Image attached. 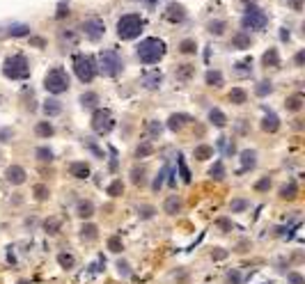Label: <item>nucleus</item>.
Segmentation results:
<instances>
[{
	"instance_id": "nucleus-62",
	"label": "nucleus",
	"mask_w": 305,
	"mask_h": 284,
	"mask_svg": "<svg viewBox=\"0 0 305 284\" xmlns=\"http://www.w3.org/2000/svg\"><path fill=\"white\" fill-rule=\"evenodd\" d=\"M303 62H305V53H303V51H301V53L296 55V64L301 66V64H303Z\"/></svg>"
},
{
	"instance_id": "nucleus-51",
	"label": "nucleus",
	"mask_w": 305,
	"mask_h": 284,
	"mask_svg": "<svg viewBox=\"0 0 305 284\" xmlns=\"http://www.w3.org/2000/svg\"><path fill=\"white\" fill-rule=\"evenodd\" d=\"M255 188H257L259 192H264V190H269V188H271V179L269 177H264V179H259L257 184H255Z\"/></svg>"
},
{
	"instance_id": "nucleus-34",
	"label": "nucleus",
	"mask_w": 305,
	"mask_h": 284,
	"mask_svg": "<svg viewBox=\"0 0 305 284\" xmlns=\"http://www.w3.org/2000/svg\"><path fill=\"white\" fill-rule=\"evenodd\" d=\"M216 145H218V149H223V152H225V156H232V154L237 152L234 142H230L227 138H218V142H216Z\"/></svg>"
},
{
	"instance_id": "nucleus-37",
	"label": "nucleus",
	"mask_w": 305,
	"mask_h": 284,
	"mask_svg": "<svg viewBox=\"0 0 305 284\" xmlns=\"http://www.w3.org/2000/svg\"><path fill=\"white\" fill-rule=\"evenodd\" d=\"M245 99H248V96H245V92L243 90H241V87H234L232 92H230V101H232V103H245Z\"/></svg>"
},
{
	"instance_id": "nucleus-47",
	"label": "nucleus",
	"mask_w": 305,
	"mask_h": 284,
	"mask_svg": "<svg viewBox=\"0 0 305 284\" xmlns=\"http://www.w3.org/2000/svg\"><path fill=\"white\" fill-rule=\"evenodd\" d=\"M147 131L156 138V135H161V133H163V124H161V122H147Z\"/></svg>"
},
{
	"instance_id": "nucleus-59",
	"label": "nucleus",
	"mask_w": 305,
	"mask_h": 284,
	"mask_svg": "<svg viewBox=\"0 0 305 284\" xmlns=\"http://www.w3.org/2000/svg\"><path fill=\"white\" fill-rule=\"evenodd\" d=\"M12 135H14L12 128H2V131H0V140H9Z\"/></svg>"
},
{
	"instance_id": "nucleus-53",
	"label": "nucleus",
	"mask_w": 305,
	"mask_h": 284,
	"mask_svg": "<svg viewBox=\"0 0 305 284\" xmlns=\"http://www.w3.org/2000/svg\"><path fill=\"white\" fill-rule=\"evenodd\" d=\"M152 216H154V209H152V206H140V218L149 220Z\"/></svg>"
},
{
	"instance_id": "nucleus-64",
	"label": "nucleus",
	"mask_w": 305,
	"mask_h": 284,
	"mask_svg": "<svg viewBox=\"0 0 305 284\" xmlns=\"http://www.w3.org/2000/svg\"><path fill=\"white\" fill-rule=\"evenodd\" d=\"M16 284H30V282H28V280H19V282H16Z\"/></svg>"
},
{
	"instance_id": "nucleus-25",
	"label": "nucleus",
	"mask_w": 305,
	"mask_h": 284,
	"mask_svg": "<svg viewBox=\"0 0 305 284\" xmlns=\"http://www.w3.org/2000/svg\"><path fill=\"white\" fill-rule=\"evenodd\" d=\"M193 156H195V160H209L213 156V147L198 145V147H195V152H193Z\"/></svg>"
},
{
	"instance_id": "nucleus-57",
	"label": "nucleus",
	"mask_w": 305,
	"mask_h": 284,
	"mask_svg": "<svg viewBox=\"0 0 305 284\" xmlns=\"http://www.w3.org/2000/svg\"><path fill=\"white\" fill-rule=\"evenodd\" d=\"M227 280H230V282H232V284H241V275H239V273H237V271H232V273H230V275H227Z\"/></svg>"
},
{
	"instance_id": "nucleus-14",
	"label": "nucleus",
	"mask_w": 305,
	"mask_h": 284,
	"mask_svg": "<svg viewBox=\"0 0 305 284\" xmlns=\"http://www.w3.org/2000/svg\"><path fill=\"white\" fill-rule=\"evenodd\" d=\"M280 128V119L275 113H266L264 119H262V131L266 133H275Z\"/></svg>"
},
{
	"instance_id": "nucleus-26",
	"label": "nucleus",
	"mask_w": 305,
	"mask_h": 284,
	"mask_svg": "<svg viewBox=\"0 0 305 284\" xmlns=\"http://www.w3.org/2000/svg\"><path fill=\"white\" fill-rule=\"evenodd\" d=\"M299 195V186H296V181H289V184H285L282 188H280V197L282 199H294Z\"/></svg>"
},
{
	"instance_id": "nucleus-12",
	"label": "nucleus",
	"mask_w": 305,
	"mask_h": 284,
	"mask_svg": "<svg viewBox=\"0 0 305 284\" xmlns=\"http://www.w3.org/2000/svg\"><path fill=\"white\" fill-rule=\"evenodd\" d=\"M5 177H7V181H9V184L21 186V184H23V181L28 179V174H26V170H23L21 165H12V167H7Z\"/></svg>"
},
{
	"instance_id": "nucleus-8",
	"label": "nucleus",
	"mask_w": 305,
	"mask_h": 284,
	"mask_svg": "<svg viewBox=\"0 0 305 284\" xmlns=\"http://www.w3.org/2000/svg\"><path fill=\"white\" fill-rule=\"evenodd\" d=\"M115 128V119H113V113L108 110V108H99V110H94L92 115V131L97 135H108V133Z\"/></svg>"
},
{
	"instance_id": "nucleus-24",
	"label": "nucleus",
	"mask_w": 305,
	"mask_h": 284,
	"mask_svg": "<svg viewBox=\"0 0 305 284\" xmlns=\"http://www.w3.org/2000/svg\"><path fill=\"white\" fill-rule=\"evenodd\" d=\"M262 64L264 66H278L280 64V55L275 48H269L264 55H262Z\"/></svg>"
},
{
	"instance_id": "nucleus-48",
	"label": "nucleus",
	"mask_w": 305,
	"mask_h": 284,
	"mask_svg": "<svg viewBox=\"0 0 305 284\" xmlns=\"http://www.w3.org/2000/svg\"><path fill=\"white\" fill-rule=\"evenodd\" d=\"M122 192H124V186H122V181L120 179H117V181H113V184L108 186V195H122Z\"/></svg>"
},
{
	"instance_id": "nucleus-60",
	"label": "nucleus",
	"mask_w": 305,
	"mask_h": 284,
	"mask_svg": "<svg viewBox=\"0 0 305 284\" xmlns=\"http://www.w3.org/2000/svg\"><path fill=\"white\" fill-rule=\"evenodd\" d=\"M227 252L223 250V248H218V250H213V259H225Z\"/></svg>"
},
{
	"instance_id": "nucleus-27",
	"label": "nucleus",
	"mask_w": 305,
	"mask_h": 284,
	"mask_svg": "<svg viewBox=\"0 0 305 284\" xmlns=\"http://www.w3.org/2000/svg\"><path fill=\"white\" fill-rule=\"evenodd\" d=\"M250 44H252V39H250V34L248 32H239L237 37H232V46L234 48H250Z\"/></svg>"
},
{
	"instance_id": "nucleus-39",
	"label": "nucleus",
	"mask_w": 305,
	"mask_h": 284,
	"mask_svg": "<svg viewBox=\"0 0 305 284\" xmlns=\"http://www.w3.org/2000/svg\"><path fill=\"white\" fill-rule=\"evenodd\" d=\"M142 177H145V167H138V165H136V167L131 170L133 184H136V186H142V184H145V179H142Z\"/></svg>"
},
{
	"instance_id": "nucleus-43",
	"label": "nucleus",
	"mask_w": 305,
	"mask_h": 284,
	"mask_svg": "<svg viewBox=\"0 0 305 284\" xmlns=\"http://www.w3.org/2000/svg\"><path fill=\"white\" fill-rule=\"evenodd\" d=\"M209 32L211 34H223L225 32V21H211V23H209Z\"/></svg>"
},
{
	"instance_id": "nucleus-41",
	"label": "nucleus",
	"mask_w": 305,
	"mask_h": 284,
	"mask_svg": "<svg viewBox=\"0 0 305 284\" xmlns=\"http://www.w3.org/2000/svg\"><path fill=\"white\" fill-rule=\"evenodd\" d=\"M58 264H60L62 268H71V266H73V257L69 254V252H60V254H58Z\"/></svg>"
},
{
	"instance_id": "nucleus-29",
	"label": "nucleus",
	"mask_w": 305,
	"mask_h": 284,
	"mask_svg": "<svg viewBox=\"0 0 305 284\" xmlns=\"http://www.w3.org/2000/svg\"><path fill=\"white\" fill-rule=\"evenodd\" d=\"M209 177L216 179V181L225 179V165H223V160H216V163H213V167L209 170Z\"/></svg>"
},
{
	"instance_id": "nucleus-49",
	"label": "nucleus",
	"mask_w": 305,
	"mask_h": 284,
	"mask_svg": "<svg viewBox=\"0 0 305 284\" xmlns=\"http://www.w3.org/2000/svg\"><path fill=\"white\" fill-rule=\"evenodd\" d=\"M44 227H46L48 234H58V231H60V222H58L55 218H48L46 222H44Z\"/></svg>"
},
{
	"instance_id": "nucleus-1",
	"label": "nucleus",
	"mask_w": 305,
	"mask_h": 284,
	"mask_svg": "<svg viewBox=\"0 0 305 284\" xmlns=\"http://www.w3.org/2000/svg\"><path fill=\"white\" fill-rule=\"evenodd\" d=\"M136 55L142 64H156L163 55H166V41L156 39V37H149V39H142L140 46L136 48Z\"/></svg>"
},
{
	"instance_id": "nucleus-33",
	"label": "nucleus",
	"mask_w": 305,
	"mask_h": 284,
	"mask_svg": "<svg viewBox=\"0 0 305 284\" xmlns=\"http://www.w3.org/2000/svg\"><path fill=\"white\" fill-rule=\"evenodd\" d=\"M34 131H37V135H39V138H51L55 128L48 124V122H41V124H37V128H34Z\"/></svg>"
},
{
	"instance_id": "nucleus-21",
	"label": "nucleus",
	"mask_w": 305,
	"mask_h": 284,
	"mask_svg": "<svg viewBox=\"0 0 305 284\" xmlns=\"http://www.w3.org/2000/svg\"><path fill=\"white\" fill-rule=\"evenodd\" d=\"M209 122H211L213 126H218V128H223V126H227V117L223 110H218V108H211L209 110Z\"/></svg>"
},
{
	"instance_id": "nucleus-15",
	"label": "nucleus",
	"mask_w": 305,
	"mask_h": 284,
	"mask_svg": "<svg viewBox=\"0 0 305 284\" xmlns=\"http://www.w3.org/2000/svg\"><path fill=\"white\" fill-rule=\"evenodd\" d=\"M193 119L188 117V115H170V119H168V128L170 131H179V128H184L186 124H191Z\"/></svg>"
},
{
	"instance_id": "nucleus-38",
	"label": "nucleus",
	"mask_w": 305,
	"mask_h": 284,
	"mask_svg": "<svg viewBox=\"0 0 305 284\" xmlns=\"http://www.w3.org/2000/svg\"><path fill=\"white\" fill-rule=\"evenodd\" d=\"M152 152H154L152 142H142V145L136 147V156H138V158H147V156H149Z\"/></svg>"
},
{
	"instance_id": "nucleus-54",
	"label": "nucleus",
	"mask_w": 305,
	"mask_h": 284,
	"mask_svg": "<svg viewBox=\"0 0 305 284\" xmlns=\"http://www.w3.org/2000/svg\"><path fill=\"white\" fill-rule=\"evenodd\" d=\"M117 268H120V273H122V275H126V278L131 275V271H129V264H126L124 259H120V261H117Z\"/></svg>"
},
{
	"instance_id": "nucleus-31",
	"label": "nucleus",
	"mask_w": 305,
	"mask_h": 284,
	"mask_svg": "<svg viewBox=\"0 0 305 284\" xmlns=\"http://www.w3.org/2000/svg\"><path fill=\"white\" fill-rule=\"evenodd\" d=\"M206 83L213 87H223V73L211 69V71H206Z\"/></svg>"
},
{
	"instance_id": "nucleus-18",
	"label": "nucleus",
	"mask_w": 305,
	"mask_h": 284,
	"mask_svg": "<svg viewBox=\"0 0 305 284\" xmlns=\"http://www.w3.org/2000/svg\"><path fill=\"white\" fill-rule=\"evenodd\" d=\"M76 211H78V216L83 220H87V218H92L94 216V204L90 202V199H80L78 206H76Z\"/></svg>"
},
{
	"instance_id": "nucleus-16",
	"label": "nucleus",
	"mask_w": 305,
	"mask_h": 284,
	"mask_svg": "<svg viewBox=\"0 0 305 284\" xmlns=\"http://www.w3.org/2000/svg\"><path fill=\"white\" fill-rule=\"evenodd\" d=\"M5 34L7 37H26V34H30V26H26V23H12V26L5 28Z\"/></svg>"
},
{
	"instance_id": "nucleus-22",
	"label": "nucleus",
	"mask_w": 305,
	"mask_h": 284,
	"mask_svg": "<svg viewBox=\"0 0 305 284\" xmlns=\"http://www.w3.org/2000/svg\"><path fill=\"white\" fill-rule=\"evenodd\" d=\"M97 234H99V227L92 225V222H87V225L80 227V238H83V241H97Z\"/></svg>"
},
{
	"instance_id": "nucleus-40",
	"label": "nucleus",
	"mask_w": 305,
	"mask_h": 284,
	"mask_svg": "<svg viewBox=\"0 0 305 284\" xmlns=\"http://www.w3.org/2000/svg\"><path fill=\"white\" fill-rule=\"evenodd\" d=\"M273 92V85H271V80H262L257 85V90H255V94L257 96H266V94H271Z\"/></svg>"
},
{
	"instance_id": "nucleus-23",
	"label": "nucleus",
	"mask_w": 305,
	"mask_h": 284,
	"mask_svg": "<svg viewBox=\"0 0 305 284\" xmlns=\"http://www.w3.org/2000/svg\"><path fill=\"white\" fill-rule=\"evenodd\" d=\"M285 108H287V110H289V113H299L301 108H303V96H301V94H294V96H287Z\"/></svg>"
},
{
	"instance_id": "nucleus-32",
	"label": "nucleus",
	"mask_w": 305,
	"mask_h": 284,
	"mask_svg": "<svg viewBox=\"0 0 305 284\" xmlns=\"http://www.w3.org/2000/svg\"><path fill=\"white\" fill-rule=\"evenodd\" d=\"M168 170H170V165H166L163 170L159 172V174H156V179H154V184H152V190H154V192H159L161 188H163V179L168 177Z\"/></svg>"
},
{
	"instance_id": "nucleus-42",
	"label": "nucleus",
	"mask_w": 305,
	"mask_h": 284,
	"mask_svg": "<svg viewBox=\"0 0 305 284\" xmlns=\"http://www.w3.org/2000/svg\"><path fill=\"white\" fill-rule=\"evenodd\" d=\"M37 158H39L41 163H48V160H53V152H51L48 147H39V149H37Z\"/></svg>"
},
{
	"instance_id": "nucleus-20",
	"label": "nucleus",
	"mask_w": 305,
	"mask_h": 284,
	"mask_svg": "<svg viewBox=\"0 0 305 284\" xmlns=\"http://www.w3.org/2000/svg\"><path fill=\"white\" fill-rule=\"evenodd\" d=\"M44 113H46L48 117H58V115L62 113V103L58 99H46L44 101Z\"/></svg>"
},
{
	"instance_id": "nucleus-19",
	"label": "nucleus",
	"mask_w": 305,
	"mask_h": 284,
	"mask_svg": "<svg viewBox=\"0 0 305 284\" xmlns=\"http://www.w3.org/2000/svg\"><path fill=\"white\" fill-rule=\"evenodd\" d=\"M69 172H71L76 179H87L90 177V165L83 163V160H80V163H71V165H69Z\"/></svg>"
},
{
	"instance_id": "nucleus-46",
	"label": "nucleus",
	"mask_w": 305,
	"mask_h": 284,
	"mask_svg": "<svg viewBox=\"0 0 305 284\" xmlns=\"http://www.w3.org/2000/svg\"><path fill=\"white\" fill-rule=\"evenodd\" d=\"M108 250H110V252H122V238L120 236H110V238H108Z\"/></svg>"
},
{
	"instance_id": "nucleus-9",
	"label": "nucleus",
	"mask_w": 305,
	"mask_h": 284,
	"mask_svg": "<svg viewBox=\"0 0 305 284\" xmlns=\"http://www.w3.org/2000/svg\"><path fill=\"white\" fill-rule=\"evenodd\" d=\"M83 32H85L87 39L99 41L101 37H103V32H106V26H103V21H99V19H87L85 23H83Z\"/></svg>"
},
{
	"instance_id": "nucleus-63",
	"label": "nucleus",
	"mask_w": 305,
	"mask_h": 284,
	"mask_svg": "<svg viewBox=\"0 0 305 284\" xmlns=\"http://www.w3.org/2000/svg\"><path fill=\"white\" fill-rule=\"evenodd\" d=\"M145 2H147V7H154L156 2H159V0H145Z\"/></svg>"
},
{
	"instance_id": "nucleus-35",
	"label": "nucleus",
	"mask_w": 305,
	"mask_h": 284,
	"mask_svg": "<svg viewBox=\"0 0 305 284\" xmlns=\"http://www.w3.org/2000/svg\"><path fill=\"white\" fill-rule=\"evenodd\" d=\"M179 51L184 55H191V53H195V51H198V44H195V39H184L179 44Z\"/></svg>"
},
{
	"instance_id": "nucleus-56",
	"label": "nucleus",
	"mask_w": 305,
	"mask_h": 284,
	"mask_svg": "<svg viewBox=\"0 0 305 284\" xmlns=\"http://www.w3.org/2000/svg\"><path fill=\"white\" fill-rule=\"evenodd\" d=\"M65 12H69V5H67V2H60V5H58V14H55V16H58V19H62V16H67Z\"/></svg>"
},
{
	"instance_id": "nucleus-50",
	"label": "nucleus",
	"mask_w": 305,
	"mask_h": 284,
	"mask_svg": "<svg viewBox=\"0 0 305 284\" xmlns=\"http://www.w3.org/2000/svg\"><path fill=\"white\" fill-rule=\"evenodd\" d=\"M34 197H37V199H39V202H44V199H46L48 197V188H46V186H34Z\"/></svg>"
},
{
	"instance_id": "nucleus-10",
	"label": "nucleus",
	"mask_w": 305,
	"mask_h": 284,
	"mask_svg": "<svg viewBox=\"0 0 305 284\" xmlns=\"http://www.w3.org/2000/svg\"><path fill=\"white\" fill-rule=\"evenodd\" d=\"M140 80H142V87H147V90H159L161 83H163V73H161L159 69H154V71H145Z\"/></svg>"
},
{
	"instance_id": "nucleus-17",
	"label": "nucleus",
	"mask_w": 305,
	"mask_h": 284,
	"mask_svg": "<svg viewBox=\"0 0 305 284\" xmlns=\"http://www.w3.org/2000/svg\"><path fill=\"white\" fill-rule=\"evenodd\" d=\"M163 209H166L168 216H177V213H181V209H184V202H181L179 197H168Z\"/></svg>"
},
{
	"instance_id": "nucleus-2",
	"label": "nucleus",
	"mask_w": 305,
	"mask_h": 284,
	"mask_svg": "<svg viewBox=\"0 0 305 284\" xmlns=\"http://www.w3.org/2000/svg\"><path fill=\"white\" fill-rule=\"evenodd\" d=\"M142 28H145V21L140 19V14H124L117 21V37L124 41H131L136 37H140Z\"/></svg>"
},
{
	"instance_id": "nucleus-58",
	"label": "nucleus",
	"mask_w": 305,
	"mask_h": 284,
	"mask_svg": "<svg viewBox=\"0 0 305 284\" xmlns=\"http://www.w3.org/2000/svg\"><path fill=\"white\" fill-rule=\"evenodd\" d=\"M179 69H181V71H179V78H188V76H191V69H193V66H188V64H186V66H179Z\"/></svg>"
},
{
	"instance_id": "nucleus-30",
	"label": "nucleus",
	"mask_w": 305,
	"mask_h": 284,
	"mask_svg": "<svg viewBox=\"0 0 305 284\" xmlns=\"http://www.w3.org/2000/svg\"><path fill=\"white\" fill-rule=\"evenodd\" d=\"M177 167H179V174H181V181L184 184H191L193 179H191V172H188V167H186V163H184V156H177Z\"/></svg>"
},
{
	"instance_id": "nucleus-3",
	"label": "nucleus",
	"mask_w": 305,
	"mask_h": 284,
	"mask_svg": "<svg viewBox=\"0 0 305 284\" xmlns=\"http://www.w3.org/2000/svg\"><path fill=\"white\" fill-rule=\"evenodd\" d=\"M241 26H243V30H250V32L252 30H264L269 26V14L264 9H259L257 5H248L243 19H241Z\"/></svg>"
},
{
	"instance_id": "nucleus-44",
	"label": "nucleus",
	"mask_w": 305,
	"mask_h": 284,
	"mask_svg": "<svg viewBox=\"0 0 305 284\" xmlns=\"http://www.w3.org/2000/svg\"><path fill=\"white\" fill-rule=\"evenodd\" d=\"M243 209H248V199H232L230 211H232V213H239V211H243Z\"/></svg>"
},
{
	"instance_id": "nucleus-28",
	"label": "nucleus",
	"mask_w": 305,
	"mask_h": 284,
	"mask_svg": "<svg viewBox=\"0 0 305 284\" xmlns=\"http://www.w3.org/2000/svg\"><path fill=\"white\" fill-rule=\"evenodd\" d=\"M80 106H83V108H97V106H99V96H97L94 92L80 94Z\"/></svg>"
},
{
	"instance_id": "nucleus-45",
	"label": "nucleus",
	"mask_w": 305,
	"mask_h": 284,
	"mask_svg": "<svg viewBox=\"0 0 305 284\" xmlns=\"http://www.w3.org/2000/svg\"><path fill=\"white\" fill-rule=\"evenodd\" d=\"M83 145H85L87 149H90V152L94 154V156H103V152H101L99 147H97V142H94V138H85V140H83Z\"/></svg>"
},
{
	"instance_id": "nucleus-5",
	"label": "nucleus",
	"mask_w": 305,
	"mask_h": 284,
	"mask_svg": "<svg viewBox=\"0 0 305 284\" xmlns=\"http://www.w3.org/2000/svg\"><path fill=\"white\" fill-rule=\"evenodd\" d=\"M44 87H46L48 94H62L69 90V76H67L65 69L60 66H55L51 71L46 73V78H44Z\"/></svg>"
},
{
	"instance_id": "nucleus-6",
	"label": "nucleus",
	"mask_w": 305,
	"mask_h": 284,
	"mask_svg": "<svg viewBox=\"0 0 305 284\" xmlns=\"http://www.w3.org/2000/svg\"><path fill=\"white\" fill-rule=\"evenodd\" d=\"M5 76L12 80H23L30 76V64H28V60L23 55H12V58L5 60Z\"/></svg>"
},
{
	"instance_id": "nucleus-11",
	"label": "nucleus",
	"mask_w": 305,
	"mask_h": 284,
	"mask_svg": "<svg viewBox=\"0 0 305 284\" xmlns=\"http://www.w3.org/2000/svg\"><path fill=\"white\" fill-rule=\"evenodd\" d=\"M166 19L172 21V23H184L186 21V9L181 5H177V2H170L166 9Z\"/></svg>"
},
{
	"instance_id": "nucleus-4",
	"label": "nucleus",
	"mask_w": 305,
	"mask_h": 284,
	"mask_svg": "<svg viewBox=\"0 0 305 284\" xmlns=\"http://www.w3.org/2000/svg\"><path fill=\"white\" fill-rule=\"evenodd\" d=\"M122 66H124V62H122L120 53L117 51H113V48H106V51H101L99 53V69L103 76H117V73L122 71Z\"/></svg>"
},
{
	"instance_id": "nucleus-52",
	"label": "nucleus",
	"mask_w": 305,
	"mask_h": 284,
	"mask_svg": "<svg viewBox=\"0 0 305 284\" xmlns=\"http://www.w3.org/2000/svg\"><path fill=\"white\" fill-rule=\"evenodd\" d=\"M287 282H289V284H305L301 273H289V275H287Z\"/></svg>"
},
{
	"instance_id": "nucleus-36",
	"label": "nucleus",
	"mask_w": 305,
	"mask_h": 284,
	"mask_svg": "<svg viewBox=\"0 0 305 284\" xmlns=\"http://www.w3.org/2000/svg\"><path fill=\"white\" fill-rule=\"evenodd\" d=\"M250 66H252V60L245 58L243 62H237V64H234V69H237V73H239V76H248V73H250Z\"/></svg>"
},
{
	"instance_id": "nucleus-13",
	"label": "nucleus",
	"mask_w": 305,
	"mask_h": 284,
	"mask_svg": "<svg viewBox=\"0 0 305 284\" xmlns=\"http://www.w3.org/2000/svg\"><path fill=\"white\" fill-rule=\"evenodd\" d=\"M255 165H257V154L252 152V149H243L241 152V172L252 170Z\"/></svg>"
},
{
	"instance_id": "nucleus-61",
	"label": "nucleus",
	"mask_w": 305,
	"mask_h": 284,
	"mask_svg": "<svg viewBox=\"0 0 305 284\" xmlns=\"http://www.w3.org/2000/svg\"><path fill=\"white\" fill-rule=\"evenodd\" d=\"M280 39H282V41H289V30H287V28H282V30H280Z\"/></svg>"
},
{
	"instance_id": "nucleus-7",
	"label": "nucleus",
	"mask_w": 305,
	"mask_h": 284,
	"mask_svg": "<svg viewBox=\"0 0 305 284\" xmlns=\"http://www.w3.org/2000/svg\"><path fill=\"white\" fill-rule=\"evenodd\" d=\"M73 71H76L80 83H92L94 76H97V64L90 55H76L73 58Z\"/></svg>"
},
{
	"instance_id": "nucleus-55",
	"label": "nucleus",
	"mask_w": 305,
	"mask_h": 284,
	"mask_svg": "<svg viewBox=\"0 0 305 284\" xmlns=\"http://www.w3.org/2000/svg\"><path fill=\"white\" fill-rule=\"evenodd\" d=\"M110 170H117V152H115V147H110Z\"/></svg>"
}]
</instances>
